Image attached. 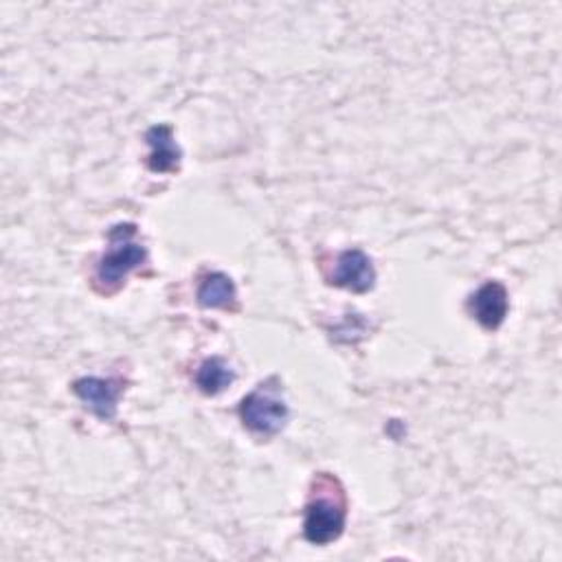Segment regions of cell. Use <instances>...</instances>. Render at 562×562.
Here are the masks:
<instances>
[{
	"mask_svg": "<svg viewBox=\"0 0 562 562\" xmlns=\"http://www.w3.org/2000/svg\"><path fill=\"white\" fill-rule=\"evenodd\" d=\"M347 520V494L339 477L321 472L312 479L306 503L303 536L308 542L325 547L341 538Z\"/></svg>",
	"mask_w": 562,
	"mask_h": 562,
	"instance_id": "obj_1",
	"label": "cell"
},
{
	"mask_svg": "<svg viewBox=\"0 0 562 562\" xmlns=\"http://www.w3.org/2000/svg\"><path fill=\"white\" fill-rule=\"evenodd\" d=\"M148 262V249L139 240L135 225H117L108 236V249L95 271V286L100 293L111 295L119 290L128 275Z\"/></svg>",
	"mask_w": 562,
	"mask_h": 562,
	"instance_id": "obj_2",
	"label": "cell"
},
{
	"mask_svg": "<svg viewBox=\"0 0 562 562\" xmlns=\"http://www.w3.org/2000/svg\"><path fill=\"white\" fill-rule=\"evenodd\" d=\"M240 420L244 428L264 437L277 435L286 426L288 406L277 378L257 385V389L242 400Z\"/></svg>",
	"mask_w": 562,
	"mask_h": 562,
	"instance_id": "obj_3",
	"label": "cell"
},
{
	"mask_svg": "<svg viewBox=\"0 0 562 562\" xmlns=\"http://www.w3.org/2000/svg\"><path fill=\"white\" fill-rule=\"evenodd\" d=\"M124 382L117 378H80L73 385L76 395L100 417V420H115L119 395L124 393Z\"/></svg>",
	"mask_w": 562,
	"mask_h": 562,
	"instance_id": "obj_4",
	"label": "cell"
},
{
	"mask_svg": "<svg viewBox=\"0 0 562 562\" xmlns=\"http://www.w3.org/2000/svg\"><path fill=\"white\" fill-rule=\"evenodd\" d=\"M330 284L352 293H367L376 284V268L363 251L358 249L343 251L336 257L334 271L330 275Z\"/></svg>",
	"mask_w": 562,
	"mask_h": 562,
	"instance_id": "obj_5",
	"label": "cell"
},
{
	"mask_svg": "<svg viewBox=\"0 0 562 562\" xmlns=\"http://www.w3.org/2000/svg\"><path fill=\"white\" fill-rule=\"evenodd\" d=\"M509 310V297L503 284L498 282H488L483 284L470 299H468V312L472 319L485 328V330H496L505 321Z\"/></svg>",
	"mask_w": 562,
	"mask_h": 562,
	"instance_id": "obj_6",
	"label": "cell"
},
{
	"mask_svg": "<svg viewBox=\"0 0 562 562\" xmlns=\"http://www.w3.org/2000/svg\"><path fill=\"white\" fill-rule=\"evenodd\" d=\"M146 141L150 146V157H148V168L154 174H174L179 172L183 152L174 139L172 126H152L146 135Z\"/></svg>",
	"mask_w": 562,
	"mask_h": 562,
	"instance_id": "obj_7",
	"label": "cell"
},
{
	"mask_svg": "<svg viewBox=\"0 0 562 562\" xmlns=\"http://www.w3.org/2000/svg\"><path fill=\"white\" fill-rule=\"evenodd\" d=\"M198 303L203 308L233 310L238 303V288L225 273H209L198 286Z\"/></svg>",
	"mask_w": 562,
	"mask_h": 562,
	"instance_id": "obj_8",
	"label": "cell"
},
{
	"mask_svg": "<svg viewBox=\"0 0 562 562\" xmlns=\"http://www.w3.org/2000/svg\"><path fill=\"white\" fill-rule=\"evenodd\" d=\"M236 380L233 369L227 365L225 358L211 356L203 360V365L196 371V385L205 395H218L225 389H229Z\"/></svg>",
	"mask_w": 562,
	"mask_h": 562,
	"instance_id": "obj_9",
	"label": "cell"
},
{
	"mask_svg": "<svg viewBox=\"0 0 562 562\" xmlns=\"http://www.w3.org/2000/svg\"><path fill=\"white\" fill-rule=\"evenodd\" d=\"M334 334V341L339 343H356L365 336L367 332V321L360 317V314H347L345 321L332 330Z\"/></svg>",
	"mask_w": 562,
	"mask_h": 562,
	"instance_id": "obj_10",
	"label": "cell"
}]
</instances>
